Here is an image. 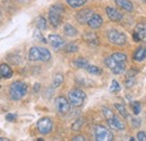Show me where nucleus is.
<instances>
[{
  "mask_svg": "<svg viewBox=\"0 0 146 141\" xmlns=\"http://www.w3.org/2000/svg\"><path fill=\"white\" fill-rule=\"evenodd\" d=\"M28 58L31 61H42V62H47L51 60V52L45 49V48H39L34 46L29 50Z\"/></svg>",
  "mask_w": 146,
  "mask_h": 141,
  "instance_id": "nucleus-2",
  "label": "nucleus"
},
{
  "mask_svg": "<svg viewBox=\"0 0 146 141\" xmlns=\"http://www.w3.org/2000/svg\"><path fill=\"white\" fill-rule=\"evenodd\" d=\"M74 64H75V67H78L80 69H86L89 66V61L86 58L80 56V58H78V59L74 60Z\"/></svg>",
  "mask_w": 146,
  "mask_h": 141,
  "instance_id": "nucleus-20",
  "label": "nucleus"
},
{
  "mask_svg": "<svg viewBox=\"0 0 146 141\" xmlns=\"http://www.w3.org/2000/svg\"><path fill=\"white\" fill-rule=\"evenodd\" d=\"M142 1H144V2H146V0H142Z\"/></svg>",
  "mask_w": 146,
  "mask_h": 141,
  "instance_id": "nucleus-40",
  "label": "nucleus"
},
{
  "mask_svg": "<svg viewBox=\"0 0 146 141\" xmlns=\"http://www.w3.org/2000/svg\"><path fill=\"white\" fill-rule=\"evenodd\" d=\"M115 2L117 3V6L120 9H123L125 11H128V13L133 11V9H134V6H133V3L129 0H115Z\"/></svg>",
  "mask_w": 146,
  "mask_h": 141,
  "instance_id": "nucleus-17",
  "label": "nucleus"
},
{
  "mask_svg": "<svg viewBox=\"0 0 146 141\" xmlns=\"http://www.w3.org/2000/svg\"><path fill=\"white\" fill-rule=\"evenodd\" d=\"M94 138L97 141H112L113 134L107 128L102 125H96L94 126Z\"/></svg>",
  "mask_w": 146,
  "mask_h": 141,
  "instance_id": "nucleus-5",
  "label": "nucleus"
},
{
  "mask_svg": "<svg viewBox=\"0 0 146 141\" xmlns=\"http://www.w3.org/2000/svg\"><path fill=\"white\" fill-rule=\"evenodd\" d=\"M82 123H83L82 120H76V121L72 124V130L73 131H79V130L81 129V126H82Z\"/></svg>",
  "mask_w": 146,
  "mask_h": 141,
  "instance_id": "nucleus-33",
  "label": "nucleus"
},
{
  "mask_svg": "<svg viewBox=\"0 0 146 141\" xmlns=\"http://www.w3.org/2000/svg\"><path fill=\"white\" fill-rule=\"evenodd\" d=\"M115 108L119 112V114L123 116V117H128V112L126 109V107L123 105V104H115Z\"/></svg>",
  "mask_w": 146,
  "mask_h": 141,
  "instance_id": "nucleus-27",
  "label": "nucleus"
},
{
  "mask_svg": "<svg viewBox=\"0 0 146 141\" xmlns=\"http://www.w3.org/2000/svg\"><path fill=\"white\" fill-rule=\"evenodd\" d=\"M141 123H142V121H141L139 119H133V120H131V124H133L134 128H138V126L141 125Z\"/></svg>",
  "mask_w": 146,
  "mask_h": 141,
  "instance_id": "nucleus-36",
  "label": "nucleus"
},
{
  "mask_svg": "<svg viewBox=\"0 0 146 141\" xmlns=\"http://www.w3.org/2000/svg\"><path fill=\"white\" fill-rule=\"evenodd\" d=\"M65 9L61 3H56L50 8L48 11V21L53 27H58L62 23L63 19V14Z\"/></svg>",
  "mask_w": 146,
  "mask_h": 141,
  "instance_id": "nucleus-1",
  "label": "nucleus"
},
{
  "mask_svg": "<svg viewBox=\"0 0 146 141\" xmlns=\"http://www.w3.org/2000/svg\"><path fill=\"white\" fill-rule=\"evenodd\" d=\"M37 129L42 134H48L53 130V122L50 117H42L37 121Z\"/></svg>",
  "mask_w": 146,
  "mask_h": 141,
  "instance_id": "nucleus-8",
  "label": "nucleus"
},
{
  "mask_svg": "<svg viewBox=\"0 0 146 141\" xmlns=\"http://www.w3.org/2000/svg\"><path fill=\"white\" fill-rule=\"evenodd\" d=\"M83 40L90 45V46H97L99 44V37L97 36L96 33L93 32H89V33H86L83 35Z\"/></svg>",
  "mask_w": 146,
  "mask_h": 141,
  "instance_id": "nucleus-15",
  "label": "nucleus"
},
{
  "mask_svg": "<svg viewBox=\"0 0 146 141\" xmlns=\"http://www.w3.org/2000/svg\"><path fill=\"white\" fill-rule=\"evenodd\" d=\"M63 81H64V77H63V75H62V73H56V75L54 76V78H53V83H52L53 88L60 87V86L63 84Z\"/></svg>",
  "mask_w": 146,
  "mask_h": 141,
  "instance_id": "nucleus-22",
  "label": "nucleus"
},
{
  "mask_svg": "<svg viewBox=\"0 0 146 141\" xmlns=\"http://www.w3.org/2000/svg\"><path fill=\"white\" fill-rule=\"evenodd\" d=\"M36 27L38 30H40V31H44V30H46V27H47V21H46V19L43 17V16H39V17L36 19Z\"/></svg>",
  "mask_w": 146,
  "mask_h": 141,
  "instance_id": "nucleus-24",
  "label": "nucleus"
},
{
  "mask_svg": "<svg viewBox=\"0 0 146 141\" xmlns=\"http://www.w3.org/2000/svg\"><path fill=\"white\" fill-rule=\"evenodd\" d=\"M133 59L137 62H141L143 60L146 59V48L144 46H139L136 49V51L134 52V55H133Z\"/></svg>",
  "mask_w": 146,
  "mask_h": 141,
  "instance_id": "nucleus-16",
  "label": "nucleus"
},
{
  "mask_svg": "<svg viewBox=\"0 0 146 141\" xmlns=\"http://www.w3.org/2000/svg\"><path fill=\"white\" fill-rule=\"evenodd\" d=\"M92 15H93V11L91 9H82L76 14L75 17L80 24H88V21Z\"/></svg>",
  "mask_w": 146,
  "mask_h": 141,
  "instance_id": "nucleus-11",
  "label": "nucleus"
},
{
  "mask_svg": "<svg viewBox=\"0 0 146 141\" xmlns=\"http://www.w3.org/2000/svg\"><path fill=\"white\" fill-rule=\"evenodd\" d=\"M137 140H141V141H146V133L141 131L137 133Z\"/></svg>",
  "mask_w": 146,
  "mask_h": 141,
  "instance_id": "nucleus-35",
  "label": "nucleus"
},
{
  "mask_svg": "<svg viewBox=\"0 0 146 141\" xmlns=\"http://www.w3.org/2000/svg\"><path fill=\"white\" fill-rule=\"evenodd\" d=\"M131 108H133V112H134V114L135 115H138L139 113H141V103H138V102H133L131 103Z\"/></svg>",
  "mask_w": 146,
  "mask_h": 141,
  "instance_id": "nucleus-32",
  "label": "nucleus"
},
{
  "mask_svg": "<svg viewBox=\"0 0 146 141\" xmlns=\"http://www.w3.org/2000/svg\"><path fill=\"white\" fill-rule=\"evenodd\" d=\"M13 73H14L13 69L8 64H6V63L0 64V75H1V77L8 79V78H11L13 77Z\"/></svg>",
  "mask_w": 146,
  "mask_h": 141,
  "instance_id": "nucleus-19",
  "label": "nucleus"
},
{
  "mask_svg": "<svg viewBox=\"0 0 146 141\" xmlns=\"http://www.w3.org/2000/svg\"><path fill=\"white\" fill-rule=\"evenodd\" d=\"M138 73V71L136 69H130L126 73V77H125V83H126V87H131L133 84H134V80H135V77L136 75Z\"/></svg>",
  "mask_w": 146,
  "mask_h": 141,
  "instance_id": "nucleus-18",
  "label": "nucleus"
},
{
  "mask_svg": "<svg viewBox=\"0 0 146 141\" xmlns=\"http://www.w3.org/2000/svg\"><path fill=\"white\" fill-rule=\"evenodd\" d=\"M73 141H84L86 140V138L83 137V136H76V137H74L72 139Z\"/></svg>",
  "mask_w": 146,
  "mask_h": 141,
  "instance_id": "nucleus-37",
  "label": "nucleus"
},
{
  "mask_svg": "<svg viewBox=\"0 0 146 141\" xmlns=\"http://www.w3.org/2000/svg\"><path fill=\"white\" fill-rule=\"evenodd\" d=\"M107 38L110 43L115 45H124L126 43V35L118 30H109L107 32Z\"/></svg>",
  "mask_w": 146,
  "mask_h": 141,
  "instance_id": "nucleus-6",
  "label": "nucleus"
},
{
  "mask_svg": "<svg viewBox=\"0 0 146 141\" xmlns=\"http://www.w3.org/2000/svg\"><path fill=\"white\" fill-rule=\"evenodd\" d=\"M106 13H107L108 18H109L110 20H112V21L118 23V21H120L123 19V14L119 13L117 9H115L112 7H107L106 8Z\"/></svg>",
  "mask_w": 146,
  "mask_h": 141,
  "instance_id": "nucleus-14",
  "label": "nucleus"
},
{
  "mask_svg": "<svg viewBox=\"0 0 146 141\" xmlns=\"http://www.w3.org/2000/svg\"><path fill=\"white\" fill-rule=\"evenodd\" d=\"M0 78H1V75H0Z\"/></svg>",
  "mask_w": 146,
  "mask_h": 141,
  "instance_id": "nucleus-41",
  "label": "nucleus"
},
{
  "mask_svg": "<svg viewBox=\"0 0 146 141\" xmlns=\"http://www.w3.org/2000/svg\"><path fill=\"white\" fill-rule=\"evenodd\" d=\"M110 56H111L115 61H117V62H126V61H127V55L124 54V53L116 52V53H113V54H111Z\"/></svg>",
  "mask_w": 146,
  "mask_h": 141,
  "instance_id": "nucleus-25",
  "label": "nucleus"
},
{
  "mask_svg": "<svg viewBox=\"0 0 146 141\" xmlns=\"http://www.w3.org/2000/svg\"><path fill=\"white\" fill-rule=\"evenodd\" d=\"M120 85H119V83L117 81V80H112L111 81V86H110V93H113V94H116V93H119L120 91Z\"/></svg>",
  "mask_w": 146,
  "mask_h": 141,
  "instance_id": "nucleus-30",
  "label": "nucleus"
},
{
  "mask_svg": "<svg viewBox=\"0 0 146 141\" xmlns=\"http://www.w3.org/2000/svg\"><path fill=\"white\" fill-rule=\"evenodd\" d=\"M55 106H56V109L60 114H66L69 111H70V102L69 99H66L65 97L63 96H58L56 99H55Z\"/></svg>",
  "mask_w": 146,
  "mask_h": 141,
  "instance_id": "nucleus-9",
  "label": "nucleus"
},
{
  "mask_svg": "<svg viewBox=\"0 0 146 141\" xmlns=\"http://www.w3.org/2000/svg\"><path fill=\"white\" fill-rule=\"evenodd\" d=\"M48 42L52 45V48H54L56 50L65 45V41L60 35H56V34H52L48 36Z\"/></svg>",
  "mask_w": 146,
  "mask_h": 141,
  "instance_id": "nucleus-13",
  "label": "nucleus"
},
{
  "mask_svg": "<svg viewBox=\"0 0 146 141\" xmlns=\"http://www.w3.org/2000/svg\"><path fill=\"white\" fill-rule=\"evenodd\" d=\"M0 88H1V87H0Z\"/></svg>",
  "mask_w": 146,
  "mask_h": 141,
  "instance_id": "nucleus-43",
  "label": "nucleus"
},
{
  "mask_svg": "<svg viewBox=\"0 0 146 141\" xmlns=\"http://www.w3.org/2000/svg\"><path fill=\"white\" fill-rule=\"evenodd\" d=\"M6 120L9 121V122H15V121L17 120V115H16V114H11V113H9V114L6 115Z\"/></svg>",
  "mask_w": 146,
  "mask_h": 141,
  "instance_id": "nucleus-34",
  "label": "nucleus"
},
{
  "mask_svg": "<svg viewBox=\"0 0 146 141\" xmlns=\"http://www.w3.org/2000/svg\"><path fill=\"white\" fill-rule=\"evenodd\" d=\"M125 70H126V62L118 63L113 69H111L112 73H115V75H120V73H123Z\"/></svg>",
  "mask_w": 146,
  "mask_h": 141,
  "instance_id": "nucleus-26",
  "label": "nucleus"
},
{
  "mask_svg": "<svg viewBox=\"0 0 146 141\" xmlns=\"http://www.w3.org/2000/svg\"><path fill=\"white\" fill-rule=\"evenodd\" d=\"M27 90H28V86L25 83L15 81L14 84H11L9 88V94L14 101H19L27 94Z\"/></svg>",
  "mask_w": 146,
  "mask_h": 141,
  "instance_id": "nucleus-3",
  "label": "nucleus"
},
{
  "mask_svg": "<svg viewBox=\"0 0 146 141\" xmlns=\"http://www.w3.org/2000/svg\"><path fill=\"white\" fill-rule=\"evenodd\" d=\"M0 15H1V13H0Z\"/></svg>",
  "mask_w": 146,
  "mask_h": 141,
  "instance_id": "nucleus-42",
  "label": "nucleus"
},
{
  "mask_svg": "<svg viewBox=\"0 0 146 141\" xmlns=\"http://www.w3.org/2000/svg\"><path fill=\"white\" fill-rule=\"evenodd\" d=\"M88 0H66L68 5L72 8H80L87 3Z\"/></svg>",
  "mask_w": 146,
  "mask_h": 141,
  "instance_id": "nucleus-23",
  "label": "nucleus"
},
{
  "mask_svg": "<svg viewBox=\"0 0 146 141\" xmlns=\"http://www.w3.org/2000/svg\"><path fill=\"white\" fill-rule=\"evenodd\" d=\"M107 121H108L109 126L111 129H113V130L121 131V130H125V128H126L125 123H124L119 117H117L115 114H113L112 116H110L109 119H107Z\"/></svg>",
  "mask_w": 146,
  "mask_h": 141,
  "instance_id": "nucleus-10",
  "label": "nucleus"
},
{
  "mask_svg": "<svg viewBox=\"0 0 146 141\" xmlns=\"http://www.w3.org/2000/svg\"><path fill=\"white\" fill-rule=\"evenodd\" d=\"M102 24H104V19H102V17H101L99 14H94V13H93V15L90 17L89 21H88L89 27H91V28H93V30L100 28V27L102 26Z\"/></svg>",
  "mask_w": 146,
  "mask_h": 141,
  "instance_id": "nucleus-12",
  "label": "nucleus"
},
{
  "mask_svg": "<svg viewBox=\"0 0 146 141\" xmlns=\"http://www.w3.org/2000/svg\"><path fill=\"white\" fill-rule=\"evenodd\" d=\"M8 141V139H6V138H0V141Z\"/></svg>",
  "mask_w": 146,
  "mask_h": 141,
  "instance_id": "nucleus-39",
  "label": "nucleus"
},
{
  "mask_svg": "<svg viewBox=\"0 0 146 141\" xmlns=\"http://www.w3.org/2000/svg\"><path fill=\"white\" fill-rule=\"evenodd\" d=\"M133 40L135 42L146 43V21L138 23L133 32Z\"/></svg>",
  "mask_w": 146,
  "mask_h": 141,
  "instance_id": "nucleus-7",
  "label": "nucleus"
},
{
  "mask_svg": "<svg viewBox=\"0 0 146 141\" xmlns=\"http://www.w3.org/2000/svg\"><path fill=\"white\" fill-rule=\"evenodd\" d=\"M34 38L37 40V41H39V42H42V43H47V41L45 40V37H44L43 34H42L40 30H38V28L34 32Z\"/></svg>",
  "mask_w": 146,
  "mask_h": 141,
  "instance_id": "nucleus-31",
  "label": "nucleus"
},
{
  "mask_svg": "<svg viewBox=\"0 0 146 141\" xmlns=\"http://www.w3.org/2000/svg\"><path fill=\"white\" fill-rule=\"evenodd\" d=\"M87 71L89 72V73H91V75H100L101 72H102V70L99 68V67H97V66H88L87 68Z\"/></svg>",
  "mask_w": 146,
  "mask_h": 141,
  "instance_id": "nucleus-29",
  "label": "nucleus"
},
{
  "mask_svg": "<svg viewBox=\"0 0 146 141\" xmlns=\"http://www.w3.org/2000/svg\"><path fill=\"white\" fill-rule=\"evenodd\" d=\"M64 34L66 36H69V37H73V36H75L78 34V31L71 24H66L64 26Z\"/></svg>",
  "mask_w": 146,
  "mask_h": 141,
  "instance_id": "nucleus-21",
  "label": "nucleus"
},
{
  "mask_svg": "<svg viewBox=\"0 0 146 141\" xmlns=\"http://www.w3.org/2000/svg\"><path fill=\"white\" fill-rule=\"evenodd\" d=\"M40 88V86H39V84H36L35 85V91H38V89Z\"/></svg>",
  "mask_w": 146,
  "mask_h": 141,
  "instance_id": "nucleus-38",
  "label": "nucleus"
},
{
  "mask_svg": "<svg viewBox=\"0 0 146 141\" xmlns=\"http://www.w3.org/2000/svg\"><path fill=\"white\" fill-rule=\"evenodd\" d=\"M86 94L81 89H72L69 93V102L74 107H80L83 105L86 101Z\"/></svg>",
  "mask_w": 146,
  "mask_h": 141,
  "instance_id": "nucleus-4",
  "label": "nucleus"
},
{
  "mask_svg": "<svg viewBox=\"0 0 146 141\" xmlns=\"http://www.w3.org/2000/svg\"><path fill=\"white\" fill-rule=\"evenodd\" d=\"M78 50H79V48H78V45L74 44V43H69V44L64 45V51L68 53H74V52H76Z\"/></svg>",
  "mask_w": 146,
  "mask_h": 141,
  "instance_id": "nucleus-28",
  "label": "nucleus"
}]
</instances>
